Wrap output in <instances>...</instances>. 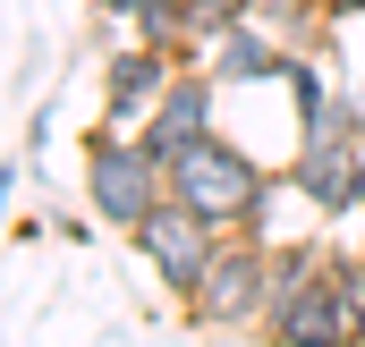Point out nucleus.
Returning a JSON list of instances; mask_svg holds the SVG:
<instances>
[{
  "instance_id": "1",
  "label": "nucleus",
  "mask_w": 365,
  "mask_h": 347,
  "mask_svg": "<svg viewBox=\"0 0 365 347\" xmlns=\"http://www.w3.org/2000/svg\"><path fill=\"white\" fill-rule=\"evenodd\" d=\"M280 186H289V178H272L247 144H230L221 127L195 136L179 161H170V195H179L195 220H212L221 237H230V229H255V237H264V229H272V195H280Z\"/></svg>"
},
{
  "instance_id": "2",
  "label": "nucleus",
  "mask_w": 365,
  "mask_h": 347,
  "mask_svg": "<svg viewBox=\"0 0 365 347\" xmlns=\"http://www.w3.org/2000/svg\"><path fill=\"white\" fill-rule=\"evenodd\" d=\"M86 203L102 212V229H136L153 203H170V170L153 161L145 136L93 119V136H86Z\"/></svg>"
},
{
  "instance_id": "3",
  "label": "nucleus",
  "mask_w": 365,
  "mask_h": 347,
  "mask_svg": "<svg viewBox=\"0 0 365 347\" xmlns=\"http://www.w3.org/2000/svg\"><path fill=\"white\" fill-rule=\"evenodd\" d=\"M264 314H272V237L230 229L221 255H212V271L187 297V322L195 331H264Z\"/></svg>"
},
{
  "instance_id": "4",
  "label": "nucleus",
  "mask_w": 365,
  "mask_h": 347,
  "mask_svg": "<svg viewBox=\"0 0 365 347\" xmlns=\"http://www.w3.org/2000/svg\"><path fill=\"white\" fill-rule=\"evenodd\" d=\"M264 347H365L357 305H349V255L331 262L323 279H306L297 297H272V314H264Z\"/></svg>"
},
{
  "instance_id": "5",
  "label": "nucleus",
  "mask_w": 365,
  "mask_h": 347,
  "mask_svg": "<svg viewBox=\"0 0 365 347\" xmlns=\"http://www.w3.org/2000/svg\"><path fill=\"white\" fill-rule=\"evenodd\" d=\"M128 237H136V255L153 262V279H162L179 305L195 297V279H204V271H212V255H221V229H212V220H195L179 195H170V203H153Z\"/></svg>"
},
{
  "instance_id": "6",
  "label": "nucleus",
  "mask_w": 365,
  "mask_h": 347,
  "mask_svg": "<svg viewBox=\"0 0 365 347\" xmlns=\"http://www.w3.org/2000/svg\"><path fill=\"white\" fill-rule=\"evenodd\" d=\"M221 93H230V85H221L212 68H195V60H179V77H170V93H162V102H153V119L136 127V136L153 144V161H162V170L179 161V153L195 144V136H212V119H221Z\"/></svg>"
},
{
  "instance_id": "7",
  "label": "nucleus",
  "mask_w": 365,
  "mask_h": 347,
  "mask_svg": "<svg viewBox=\"0 0 365 347\" xmlns=\"http://www.w3.org/2000/svg\"><path fill=\"white\" fill-rule=\"evenodd\" d=\"M170 77H179L170 51H153V43H119V51L102 60V127H145L153 102L170 93Z\"/></svg>"
},
{
  "instance_id": "8",
  "label": "nucleus",
  "mask_w": 365,
  "mask_h": 347,
  "mask_svg": "<svg viewBox=\"0 0 365 347\" xmlns=\"http://www.w3.org/2000/svg\"><path fill=\"white\" fill-rule=\"evenodd\" d=\"M357 161H365V144H357V136H340V127H314V136H297V153H289V186H297V195H306L323 220H349Z\"/></svg>"
},
{
  "instance_id": "9",
  "label": "nucleus",
  "mask_w": 365,
  "mask_h": 347,
  "mask_svg": "<svg viewBox=\"0 0 365 347\" xmlns=\"http://www.w3.org/2000/svg\"><path fill=\"white\" fill-rule=\"evenodd\" d=\"M204 68H212L221 85H238V93H247V85H272L280 68H289V43H280L264 17H247L238 34H221V43H212V60H204Z\"/></svg>"
},
{
  "instance_id": "10",
  "label": "nucleus",
  "mask_w": 365,
  "mask_h": 347,
  "mask_svg": "<svg viewBox=\"0 0 365 347\" xmlns=\"http://www.w3.org/2000/svg\"><path fill=\"white\" fill-rule=\"evenodd\" d=\"M255 17V0H179V26H187V60H212L221 34H238Z\"/></svg>"
},
{
  "instance_id": "11",
  "label": "nucleus",
  "mask_w": 365,
  "mask_h": 347,
  "mask_svg": "<svg viewBox=\"0 0 365 347\" xmlns=\"http://www.w3.org/2000/svg\"><path fill=\"white\" fill-rule=\"evenodd\" d=\"M255 17L272 26L289 51H314V43H323V26H331V9H323V0H255Z\"/></svg>"
},
{
  "instance_id": "12",
  "label": "nucleus",
  "mask_w": 365,
  "mask_h": 347,
  "mask_svg": "<svg viewBox=\"0 0 365 347\" xmlns=\"http://www.w3.org/2000/svg\"><path fill=\"white\" fill-rule=\"evenodd\" d=\"M145 9H162V0H93V17H102V26H136Z\"/></svg>"
},
{
  "instance_id": "13",
  "label": "nucleus",
  "mask_w": 365,
  "mask_h": 347,
  "mask_svg": "<svg viewBox=\"0 0 365 347\" xmlns=\"http://www.w3.org/2000/svg\"><path fill=\"white\" fill-rule=\"evenodd\" d=\"M349 305H357V331H365V255H349Z\"/></svg>"
},
{
  "instance_id": "14",
  "label": "nucleus",
  "mask_w": 365,
  "mask_h": 347,
  "mask_svg": "<svg viewBox=\"0 0 365 347\" xmlns=\"http://www.w3.org/2000/svg\"><path fill=\"white\" fill-rule=\"evenodd\" d=\"M349 220H365V161H357V186H349Z\"/></svg>"
},
{
  "instance_id": "15",
  "label": "nucleus",
  "mask_w": 365,
  "mask_h": 347,
  "mask_svg": "<svg viewBox=\"0 0 365 347\" xmlns=\"http://www.w3.org/2000/svg\"><path fill=\"white\" fill-rule=\"evenodd\" d=\"M323 9H331V26H340V17H365V0H323Z\"/></svg>"
}]
</instances>
